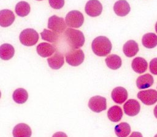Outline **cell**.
Wrapping results in <instances>:
<instances>
[{
  "instance_id": "obj_1",
  "label": "cell",
  "mask_w": 157,
  "mask_h": 137,
  "mask_svg": "<svg viewBox=\"0 0 157 137\" xmlns=\"http://www.w3.org/2000/svg\"><path fill=\"white\" fill-rule=\"evenodd\" d=\"M112 43L105 36H98L92 42L91 48L93 53L98 56H105L110 54Z\"/></svg>"
},
{
  "instance_id": "obj_2",
  "label": "cell",
  "mask_w": 157,
  "mask_h": 137,
  "mask_svg": "<svg viewBox=\"0 0 157 137\" xmlns=\"http://www.w3.org/2000/svg\"><path fill=\"white\" fill-rule=\"evenodd\" d=\"M64 36L67 43L72 48H79L85 43V36L79 30L68 28L64 32Z\"/></svg>"
},
{
  "instance_id": "obj_3",
  "label": "cell",
  "mask_w": 157,
  "mask_h": 137,
  "mask_svg": "<svg viewBox=\"0 0 157 137\" xmlns=\"http://www.w3.org/2000/svg\"><path fill=\"white\" fill-rule=\"evenodd\" d=\"M19 39L20 42L25 46H33L38 41L39 34L34 29L27 28L21 32Z\"/></svg>"
},
{
  "instance_id": "obj_4",
  "label": "cell",
  "mask_w": 157,
  "mask_h": 137,
  "mask_svg": "<svg viewBox=\"0 0 157 137\" xmlns=\"http://www.w3.org/2000/svg\"><path fill=\"white\" fill-rule=\"evenodd\" d=\"M85 55L83 51L79 48H72L66 54V61L72 66H78L84 61Z\"/></svg>"
},
{
  "instance_id": "obj_5",
  "label": "cell",
  "mask_w": 157,
  "mask_h": 137,
  "mask_svg": "<svg viewBox=\"0 0 157 137\" xmlns=\"http://www.w3.org/2000/svg\"><path fill=\"white\" fill-rule=\"evenodd\" d=\"M65 20L66 24L68 26L78 28L83 24L84 17L80 11L72 10L66 15Z\"/></svg>"
},
{
  "instance_id": "obj_6",
  "label": "cell",
  "mask_w": 157,
  "mask_h": 137,
  "mask_svg": "<svg viewBox=\"0 0 157 137\" xmlns=\"http://www.w3.org/2000/svg\"><path fill=\"white\" fill-rule=\"evenodd\" d=\"M48 28L56 34H61L66 29V24L63 18L54 15L48 20Z\"/></svg>"
},
{
  "instance_id": "obj_7",
  "label": "cell",
  "mask_w": 157,
  "mask_h": 137,
  "mask_svg": "<svg viewBox=\"0 0 157 137\" xmlns=\"http://www.w3.org/2000/svg\"><path fill=\"white\" fill-rule=\"evenodd\" d=\"M143 103L151 105L157 102V91L155 89H147L139 91L137 95Z\"/></svg>"
},
{
  "instance_id": "obj_8",
  "label": "cell",
  "mask_w": 157,
  "mask_h": 137,
  "mask_svg": "<svg viewBox=\"0 0 157 137\" xmlns=\"http://www.w3.org/2000/svg\"><path fill=\"white\" fill-rule=\"evenodd\" d=\"M88 106L91 110L95 113H100L107 108L106 98L105 97L96 95L90 98Z\"/></svg>"
},
{
  "instance_id": "obj_9",
  "label": "cell",
  "mask_w": 157,
  "mask_h": 137,
  "mask_svg": "<svg viewBox=\"0 0 157 137\" xmlns=\"http://www.w3.org/2000/svg\"><path fill=\"white\" fill-rule=\"evenodd\" d=\"M85 11L89 16L96 17L102 13V6L98 0H90L85 5Z\"/></svg>"
},
{
  "instance_id": "obj_10",
  "label": "cell",
  "mask_w": 157,
  "mask_h": 137,
  "mask_svg": "<svg viewBox=\"0 0 157 137\" xmlns=\"http://www.w3.org/2000/svg\"><path fill=\"white\" fill-rule=\"evenodd\" d=\"M123 109L126 114L129 116H134L139 113L140 105L136 100L129 99L124 104Z\"/></svg>"
},
{
  "instance_id": "obj_11",
  "label": "cell",
  "mask_w": 157,
  "mask_h": 137,
  "mask_svg": "<svg viewBox=\"0 0 157 137\" xmlns=\"http://www.w3.org/2000/svg\"><path fill=\"white\" fill-rule=\"evenodd\" d=\"M128 96L126 89L123 87H117L113 89L111 93L112 100L117 103L122 104L127 99Z\"/></svg>"
},
{
  "instance_id": "obj_12",
  "label": "cell",
  "mask_w": 157,
  "mask_h": 137,
  "mask_svg": "<svg viewBox=\"0 0 157 137\" xmlns=\"http://www.w3.org/2000/svg\"><path fill=\"white\" fill-rule=\"evenodd\" d=\"M12 134L13 137H31L32 131L29 126L24 123H20L15 126Z\"/></svg>"
},
{
  "instance_id": "obj_13",
  "label": "cell",
  "mask_w": 157,
  "mask_h": 137,
  "mask_svg": "<svg viewBox=\"0 0 157 137\" xmlns=\"http://www.w3.org/2000/svg\"><path fill=\"white\" fill-rule=\"evenodd\" d=\"M13 12L9 9L0 10V26L2 27H8L10 26L15 20Z\"/></svg>"
},
{
  "instance_id": "obj_14",
  "label": "cell",
  "mask_w": 157,
  "mask_h": 137,
  "mask_svg": "<svg viewBox=\"0 0 157 137\" xmlns=\"http://www.w3.org/2000/svg\"><path fill=\"white\" fill-rule=\"evenodd\" d=\"M48 65L54 70L60 68L64 64V56L59 52L56 51L52 56L47 59Z\"/></svg>"
},
{
  "instance_id": "obj_15",
  "label": "cell",
  "mask_w": 157,
  "mask_h": 137,
  "mask_svg": "<svg viewBox=\"0 0 157 137\" xmlns=\"http://www.w3.org/2000/svg\"><path fill=\"white\" fill-rule=\"evenodd\" d=\"M113 10L118 16L124 17L129 13L131 8L126 0H119L114 4Z\"/></svg>"
},
{
  "instance_id": "obj_16",
  "label": "cell",
  "mask_w": 157,
  "mask_h": 137,
  "mask_svg": "<svg viewBox=\"0 0 157 137\" xmlns=\"http://www.w3.org/2000/svg\"><path fill=\"white\" fill-rule=\"evenodd\" d=\"M36 50L39 56L43 57H46L52 55L56 49L52 45L47 42H42L37 46Z\"/></svg>"
},
{
  "instance_id": "obj_17",
  "label": "cell",
  "mask_w": 157,
  "mask_h": 137,
  "mask_svg": "<svg viewBox=\"0 0 157 137\" xmlns=\"http://www.w3.org/2000/svg\"><path fill=\"white\" fill-rule=\"evenodd\" d=\"M154 80L153 76L149 74L146 73L139 76L136 80L137 87L140 89L148 88L153 84Z\"/></svg>"
},
{
  "instance_id": "obj_18",
  "label": "cell",
  "mask_w": 157,
  "mask_h": 137,
  "mask_svg": "<svg viewBox=\"0 0 157 137\" xmlns=\"http://www.w3.org/2000/svg\"><path fill=\"white\" fill-rule=\"evenodd\" d=\"M131 67L133 70L136 73H142L147 70L148 64L145 59L140 57H137L132 60Z\"/></svg>"
},
{
  "instance_id": "obj_19",
  "label": "cell",
  "mask_w": 157,
  "mask_h": 137,
  "mask_svg": "<svg viewBox=\"0 0 157 137\" xmlns=\"http://www.w3.org/2000/svg\"><path fill=\"white\" fill-rule=\"evenodd\" d=\"M123 50L124 54L127 57H131L135 56L139 51V46L134 40H128L124 44Z\"/></svg>"
},
{
  "instance_id": "obj_20",
  "label": "cell",
  "mask_w": 157,
  "mask_h": 137,
  "mask_svg": "<svg viewBox=\"0 0 157 137\" xmlns=\"http://www.w3.org/2000/svg\"><path fill=\"white\" fill-rule=\"evenodd\" d=\"M15 54L13 46L9 43H4L0 46V58L4 61L12 58Z\"/></svg>"
},
{
  "instance_id": "obj_21",
  "label": "cell",
  "mask_w": 157,
  "mask_h": 137,
  "mask_svg": "<svg viewBox=\"0 0 157 137\" xmlns=\"http://www.w3.org/2000/svg\"><path fill=\"white\" fill-rule=\"evenodd\" d=\"M142 45L147 48H153L157 45V35L154 33H147L143 35Z\"/></svg>"
},
{
  "instance_id": "obj_22",
  "label": "cell",
  "mask_w": 157,
  "mask_h": 137,
  "mask_svg": "<svg viewBox=\"0 0 157 137\" xmlns=\"http://www.w3.org/2000/svg\"><path fill=\"white\" fill-rule=\"evenodd\" d=\"M107 116L109 119L112 122H115L120 121L123 116V111L121 108L117 105L112 106L108 110Z\"/></svg>"
},
{
  "instance_id": "obj_23",
  "label": "cell",
  "mask_w": 157,
  "mask_h": 137,
  "mask_svg": "<svg viewBox=\"0 0 157 137\" xmlns=\"http://www.w3.org/2000/svg\"><path fill=\"white\" fill-rule=\"evenodd\" d=\"M107 67L112 70H117L121 66V59L116 54H110L105 59Z\"/></svg>"
},
{
  "instance_id": "obj_24",
  "label": "cell",
  "mask_w": 157,
  "mask_h": 137,
  "mask_svg": "<svg viewBox=\"0 0 157 137\" xmlns=\"http://www.w3.org/2000/svg\"><path fill=\"white\" fill-rule=\"evenodd\" d=\"M12 98L17 103L23 104L28 100V94L25 89L18 88L13 92Z\"/></svg>"
},
{
  "instance_id": "obj_25",
  "label": "cell",
  "mask_w": 157,
  "mask_h": 137,
  "mask_svg": "<svg viewBox=\"0 0 157 137\" xmlns=\"http://www.w3.org/2000/svg\"><path fill=\"white\" fill-rule=\"evenodd\" d=\"M114 130L118 137H126L131 132V127L126 122H121L115 127Z\"/></svg>"
},
{
  "instance_id": "obj_26",
  "label": "cell",
  "mask_w": 157,
  "mask_h": 137,
  "mask_svg": "<svg viewBox=\"0 0 157 137\" xmlns=\"http://www.w3.org/2000/svg\"><path fill=\"white\" fill-rule=\"evenodd\" d=\"M15 10L17 15L23 17L29 14L31 8L29 4L27 2L20 1L16 4Z\"/></svg>"
},
{
  "instance_id": "obj_27",
  "label": "cell",
  "mask_w": 157,
  "mask_h": 137,
  "mask_svg": "<svg viewBox=\"0 0 157 137\" xmlns=\"http://www.w3.org/2000/svg\"><path fill=\"white\" fill-rule=\"evenodd\" d=\"M40 35L43 40L52 43L56 42L58 38V34L53 31L46 29H44V31L40 33Z\"/></svg>"
},
{
  "instance_id": "obj_28",
  "label": "cell",
  "mask_w": 157,
  "mask_h": 137,
  "mask_svg": "<svg viewBox=\"0 0 157 137\" xmlns=\"http://www.w3.org/2000/svg\"><path fill=\"white\" fill-rule=\"evenodd\" d=\"M50 6L55 9H61L64 5V0H48Z\"/></svg>"
},
{
  "instance_id": "obj_29",
  "label": "cell",
  "mask_w": 157,
  "mask_h": 137,
  "mask_svg": "<svg viewBox=\"0 0 157 137\" xmlns=\"http://www.w3.org/2000/svg\"><path fill=\"white\" fill-rule=\"evenodd\" d=\"M150 71L154 75H157V57L152 59L149 65Z\"/></svg>"
},
{
  "instance_id": "obj_30",
  "label": "cell",
  "mask_w": 157,
  "mask_h": 137,
  "mask_svg": "<svg viewBox=\"0 0 157 137\" xmlns=\"http://www.w3.org/2000/svg\"><path fill=\"white\" fill-rule=\"evenodd\" d=\"M52 137H67V135L62 131H58L54 133L52 136Z\"/></svg>"
},
{
  "instance_id": "obj_31",
  "label": "cell",
  "mask_w": 157,
  "mask_h": 137,
  "mask_svg": "<svg viewBox=\"0 0 157 137\" xmlns=\"http://www.w3.org/2000/svg\"><path fill=\"white\" fill-rule=\"evenodd\" d=\"M129 137H143V136L141 133L137 132V131H134L131 134V135Z\"/></svg>"
},
{
  "instance_id": "obj_32",
  "label": "cell",
  "mask_w": 157,
  "mask_h": 137,
  "mask_svg": "<svg viewBox=\"0 0 157 137\" xmlns=\"http://www.w3.org/2000/svg\"><path fill=\"white\" fill-rule=\"evenodd\" d=\"M153 112H154V115H155V116L156 118L157 119V105L155 106V108H154Z\"/></svg>"
},
{
  "instance_id": "obj_33",
  "label": "cell",
  "mask_w": 157,
  "mask_h": 137,
  "mask_svg": "<svg viewBox=\"0 0 157 137\" xmlns=\"http://www.w3.org/2000/svg\"><path fill=\"white\" fill-rule=\"evenodd\" d=\"M155 30H156V32H157V22L156 23V24H155Z\"/></svg>"
},
{
  "instance_id": "obj_34",
  "label": "cell",
  "mask_w": 157,
  "mask_h": 137,
  "mask_svg": "<svg viewBox=\"0 0 157 137\" xmlns=\"http://www.w3.org/2000/svg\"><path fill=\"white\" fill-rule=\"evenodd\" d=\"M154 137H157V134H156V135H155V136Z\"/></svg>"
},
{
  "instance_id": "obj_35",
  "label": "cell",
  "mask_w": 157,
  "mask_h": 137,
  "mask_svg": "<svg viewBox=\"0 0 157 137\" xmlns=\"http://www.w3.org/2000/svg\"><path fill=\"white\" fill-rule=\"evenodd\" d=\"M1 91H0V98H1Z\"/></svg>"
},
{
  "instance_id": "obj_36",
  "label": "cell",
  "mask_w": 157,
  "mask_h": 137,
  "mask_svg": "<svg viewBox=\"0 0 157 137\" xmlns=\"http://www.w3.org/2000/svg\"><path fill=\"white\" fill-rule=\"evenodd\" d=\"M37 1H42V0H37Z\"/></svg>"
}]
</instances>
